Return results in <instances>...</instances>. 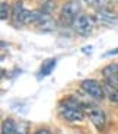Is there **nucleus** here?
Masks as SVG:
<instances>
[{
    "label": "nucleus",
    "mask_w": 118,
    "mask_h": 134,
    "mask_svg": "<svg viewBox=\"0 0 118 134\" xmlns=\"http://www.w3.org/2000/svg\"><path fill=\"white\" fill-rule=\"evenodd\" d=\"M58 114L63 120L67 122H82L86 115L85 112V105L79 98L74 96H67L60 100L58 104Z\"/></svg>",
    "instance_id": "obj_1"
},
{
    "label": "nucleus",
    "mask_w": 118,
    "mask_h": 134,
    "mask_svg": "<svg viewBox=\"0 0 118 134\" xmlns=\"http://www.w3.org/2000/svg\"><path fill=\"white\" fill-rule=\"evenodd\" d=\"M80 2L79 0H69L63 4L60 12V19L64 25H73L74 20L80 15Z\"/></svg>",
    "instance_id": "obj_2"
},
{
    "label": "nucleus",
    "mask_w": 118,
    "mask_h": 134,
    "mask_svg": "<svg viewBox=\"0 0 118 134\" xmlns=\"http://www.w3.org/2000/svg\"><path fill=\"white\" fill-rule=\"evenodd\" d=\"M85 112H86V117L89 118V121L93 124V127L96 128L99 133L104 131L105 124H106V117H105V112H104L102 108H99L95 104H92V105L85 108Z\"/></svg>",
    "instance_id": "obj_3"
},
{
    "label": "nucleus",
    "mask_w": 118,
    "mask_h": 134,
    "mask_svg": "<svg viewBox=\"0 0 118 134\" xmlns=\"http://www.w3.org/2000/svg\"><path fill=\"white\" fill-rule=\"evenodd\" d=\"M82 91L86 95H89L91 98H93L95 100H102L105 98V92H104V85L99 83L95 79H85L80 83Z\"/></svg>",
    "instance_id": "obj_4"
},
{
    "label": "nucleus",
    "mask_w": 118,
    "mask_h": 134,
    "mask_svg": "<svg viewBox=\"0 0 118 134\" xmlns=\"http://www.w3.org/2000/svg\"><path fill=\"white\" fill-rule=\"evenodd\" d=\"M73 28L79 35L88 37L89 34H92L95 28V20L92 16H88V15H79V18L74 20Z\"/></svg>",
    "instance_id": "obj_5"
},
{
    "label": "nucleus",
    "mask_w": 118,
    "mask_h": 134,
    "mask_svg": "<svg viewBox=\"0 0 118 134\" xmlns=\"http://www.w3.org/2000/svg\"><path fill=\"white\" fill-rule=\"evenodd\" d=\"M13 22L16 25H31V18H32V10H26L22 4V2H15L13 4Z\"/></svg>",
    "instance_id": "obj_6"
},
{
    "label": "nucleus",
    "mask_w": 118,
    "mask_h": 134,
    "mask_svg": "<svg viewBox=\"0 0 118 134\" xmlns=\"http://www.w3.org/2000/svg\"><path fill=\"white\" fill-rule=\"evenodd\" d=\"M102 76L106 83L112 85L114 87L118 89V63L108 64L106 67L102 69Z\"/></svg>",
    "instance_id": "obj_7"
},
{
    "label": "nucleus",
    "mask_w": 118,
    "mask_h": 134,
    "mask_svg": "<svg viewBox=\"0 0 118 134\" xmlns=\"http://www.w3.org/2000/svg\"><path fill=\"white\" fill-rule=\"evenodd\" d=\"M96 20L102 25L114 26V25H118V15L114 13L112 10L101 9V10H98V13H96Z\"/></svg>",
    "instance_id": "obj_8"
},
{
    "label": "nucleus",
    "mask_w": 118,
    "mask_h": 134,
    "mask_svg": "<svg viewBox=\"0 0 118 134\" xmlns=\"http://www.w3.org/2000/svg\"><path fill=\"white\" fill-rule=\"evenodd\" d=\"M104 92H105V98L111 102V104H118V89L114 87L112 85L104 82Z\"/></svg>",
    "instance_id": "obj_9"
},
{
    "label": "nucleus",
    "mask_w": 118,
    "mask_h": 134,
    "mask_svg": "<svg viewBox=\"0 0 118 134\" xmlns=\"http://www.w3.org/2000/svg\"><path fill=\"white\" fill-rule=\"evenodd\" d=\"M55 64H57V60H55V58H48V60H45L44 63H42V66H41L40 77H45V76H48V74H51V71L54 70Z\"/></svg>",
    "instance_id": "obj_10"
},
{
    "label": "nucleus",
    "mask_w": 118,
    "mask_h": 134,
    "mask_svg": "<svg viewBox=\"0 0 118 134\" xmlns=\"http://www.w3.org/2000/svg\"><path fill=\"white\" fill-rule=\"evenodd\" d=\"M16 131V124L12 118H4L2 122V134H15Z\"/></svg>",
    "instance_id": "obj_11"
},
{
    "label": "nucleus",
    "mask_w": 118,
    "mask_h": 134,
    "mask_svg": "<svg viewBox=\"0 0 118 134\" xmlns=\"http://www.w3.org/2000/svg\"><path fill=\"white\" fill-rule=\"evenodd\" d=\"M13 13V6H10L7 2H2V6H0V18L2 20H7L9 18H12Z\"/></svg>",
    "instance_id": "obj_12"
},
{
    "label": "nucleus",
    "mask_w": 118,
    "mask_h": 134,
    "mask_svg": "<svg viewBox=\"0 0 118 134\" xmlns=\"http://www.w3.org/2000/svg\"><path fill=\"white\" fill-rule=\"evenodd\" d=\"M40 10L45 15H51L55 10V2L54 0H44V2L41 3V9Z\"/></svg>",
    "instance_id": "obj_13"
},
{
    "label": "nucleus",
    "mask_w": 118,
    "mask_h": 134,
    "mask_svg": "<svg viewBox=\"0 0 118 134\" xmlns=\"http://www.w3.org/2000/svg\"><path fill=\"white\" fill-rule=\"evenodd\" d=\"M15 134H28V124L20 122L19 125H16V131H15Z\"/></svg>",
    "instance_id": "obj_14"
},
{
    "label": "nucleus",
    "mask_w": 118,
    "mask_h": 134,
    "mask_svg": "<svg viewBox=\"0 0 118 134\" xmlns=\"http://www.w3.org/2000/svg\"><path fill=\"white\" fill-rule=\"evenodd\" d=\"M83 2L91 7H98L99 6V0H83Z\"/></svg>",
    "instance_id": "obj_15"
},
{
    "label": "nucleus",
    "mask_w": 118,
    "mask_h": 134,
    "mask_svg": "<svg viewBox=\"0 0 118 134\" xmlns=\"http://www.w3.org/2000/svg\"><path fill=\"white\" fill-rule=\"evenodd\" d=\"M118 54V47L117 48H114V50H109V51H106V53L102 55V57H111V55H117Z\"/></svg>",
    "instance_id": "obj_16"
},
{
    "label": "nucleus",
    "mask_w": 118,
    "mask_h": 134,
    "mask_svg": "<svg viewBox=\"0 0 118 134\" xmlns=\"http://www.w3.org/2000/svg\"><path fill=\"white\" fill-rule=\"evenodd\" d=\"M34 134H51V131L47 130V128H40V130H37Z\"/></svg>",
    "instance_id": "obj_17"
},
{
    "label": "nucleus",
    "mask_w": 118,
    "mask_h": 134,
    "mask_svg": "<svg viewBox=\"0 0 118 134\" xmlns=\"http://www.w3.org/2000/svg\"><path fill=\"white\" fill-rule=\"evenodd\" d=\"M83 51H92V47H85Z\"/></svg>",
    "instance_id": "obj_18"
},
{
    "label": "nucleus",
    "mask_w": 118,
    "mask_h": 134,
    "mask_svg": "<svg viewBox=\"0 0 118 134\" xmlns=\"http://www.w3.org/2000/svg\"><path fill=\"white\" fill-rule=\"evenodd\" d=\"M117 3H118V2H117Z\"/></svg>",
    "instance_id": "obj_19"
}]
</instances>
